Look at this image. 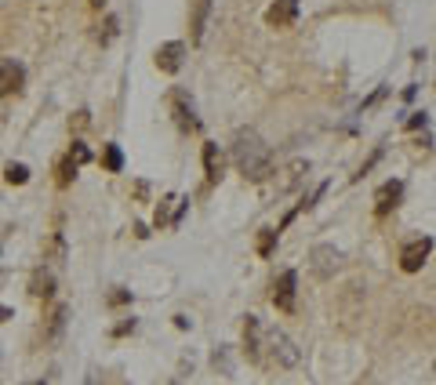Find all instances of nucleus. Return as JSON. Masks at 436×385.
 Wrapping results in <instances>:
<instances>
[{
	"instance_id": "obj_1",
	"label": "nucleus",
	"mask_w": 436,
	"mask_h": 385,
	"mask_svg": "<svg viewBox=\"0 0 436 385\" xmlns=\"http://www.w3.org/2000/svg\"><path fill=\"white\" fill-rule=\"evenodd\" d=\"M233 164L248 182H265V178L273 175V153H269V146L254 131H248V127L233 135Z\"/></svg>"
},
{
	"instance_id": "obj_2",
	"label": "nucleus",
	"mask_w": 436,
	"mask_h": 385,
	"mask_svg": "<svg viewBox=\"0 0 436 385\" xmlns=\"http://www.w3.org/2000/svg\"><path fill=\"white\" fill-rule=\"evenodd\" d=\"M265 349H269V356H273L280 367H298V360H302L298 345H294L280 327H269L265 331Z\"/></svg>"
},
{
	"instance_id": "obj_3",
	"label": "nucleus",
	"mask_w": 436,
	"mask_h": 385,
	"mask_svg": "<svg viewBox=\"0 0 436 385\" xmlns=\"http://www.w3.org/2000/svg\"><path fill=\"white\" fill-rule=\"evenodd\" d=\"M309 269L320 280H331L342 269V251L335 248V243H316V248L309 251Z\"/></svg>"
},
{
	"instance_id": "obj_4",
	"label": "nucleus",
	"mask_w": 436,
	"mask_h": 385,
	"mask_svg": "<svg viewBox=\"0 0 436 385\" xmlns=\"http://www.w3.org/2000/svg\"><path fill=\"white\" fill-rule=\"evenodd\" d=\"M429 254H433V240L429 236H418V240H411L400 251V269H404V273H418V269L429 262Z\"/></svg>"
},
{
	"instance_id": "obj_5",
	"label": "nucleus",
	"mask_w": 436,
	"mask_h": 385,
	"mask_svg": "<svg viewBox=\"0 0 436 385\" xmlns=\"http://www.w3.org/2000/svg\"><path fill=\"white\" fill-rule=\"evenodd\" d=\"M298 287V273H294V269H287V273H280L276 276V284H273V305L280 313H294V291Z\"/></svg>"
},
{
	"instance_id": "obj_6",
	"label": "nucleus",
	"mask_w": 436,
	"mask_h": 385,
	"mask_svg": "<svg viewBox=\"0 0 436 385\" xmlns=\"http://www.w3.org/2000/svg\"><path fill=\"white\" fill-rule=\"evenodd\" d=\"M404 197V182L400 178H389V182H382L378 192H375V214H389L396 204Z\"/></svg>"
},
{
	"instance_id": "obj_7",
	"label": "nucleus",
	"mask_w": 436,
	"mask_h": 385,
	"mask_svg": "<svg viewBox=\"0 0 436 385\" xmlns=\"http://www.w3.org/2000/svg\"><path fill=\"white\" fill-rule=\"evenodd\" d=\"M243 349H248L251 360H262L265 331H262V324H259V316H248V320H243Z\"/></svg>"
},
{
	"instance_id": "obj_8",
	"label": "nucleus",
	"mask_w": 436,
	"mask_h": 385,
	"mask_svg": "<svg viewBox=\"0 0 436 385\" xmlns=\"http://www.w3.org/2000/svg\"><path fill=\"white\" fill-rule=\"evenodd\" d=\"M182 55H186V44L182 41H168L157 47V69L164 73H178L182 69Z\"/></svg>"
},
{
	"instance_id": "obj_9",
	"label": "nucleus",
	"mask_w": 436,
	"mask_h": 385,
	"mask_svg": "<svg viewBox=\"0 0 436 385\" xmlns=\"http://www.w3.org/2000/svg\"><path fill=\"white\" fill-rule=\"evenodd\" d=\"M294 19H298V0H273L269 4V11H265V22L269 25H291Z\"/></svg>"
},
{
	"instance_id": "obj_10",
	"label": "nucleus",
	"mask_w": 436,
	"mask_h": 385,
	"mask_svg": "<svg viewBox=\"0 0 436 385\" xmlns=\"http://www.w3.org/2000/svg\"><path fill=\"white\" fill-rule=\"evenodd\" d=\"M25 80V69L19 62H0V98L4 95H15Z\"/></svg>"
},
{
	"instance_id": "obj_11",
	"label": "nucleus",
	"mask_w": 436,
	"mask_h": 385,
	"mask_svg": "<svg viewBox=\"0 0 436 385\" xmlns=\"http://www.w3.org/2000/svg\"><path fill=\"white\" fill-rule=\"evenodd\" d=\"M30 294L33 298H51V294H55V273H51V269H36L33 280H30Z\"/></svg>"
},
{
	"instance_id": "obj_12",
	"label": "nucleus",
	"mask_w": 436,
	"mask_h": 385,
	"mask_svg": "<svg viewBox=\"0 0 436 385\" xmlns=\"http://www.w3.org/2000/svg\"><path fill=\"white\" fill-rule=\"evenodd\" d=\"M208 15H211V0H193V22H189V30H193V44L204 41V30H208Z\"/></svg>"
},
{
	"instance_id": "obj_13",
	"label": "nucleus",
	"mask_w": 436,
	"mask_h": 385,
	"mask_svg": "<svg viewBox=\"0 0 436 385\" xmlns=\"http://www.w3.org/2000/svg\"><path fill=\"white\" fill-rule=\"evenodd\" d=\"M309 171V160H291L287 168H284V178H280V192H287L302 182V175Z\"/></svg>"
},
{
	"instance_id": "obj_14",
	"label": "nucleus",
	"mask_w": 436,
	"mask_h": 385,
	"mask_svg": "<svg viewBox=\"0 0 436 385\" xmlns=\"http://www.w3.org/2000/svg\"><path fill=\"white\" fill-rule=\"evenodd\" d=\"M204 171H208L211 182H218V178H222V153H218L215 142L204 146Z\"/></svg>"
},
{
	"instance_id": "obj_15",
	"label": "nucleus",
	"mask_w": 436,
	"mask_h": 385,
	"mask_svg": "<svg viewBox=\"0 0 436 385\" xmlns=\"http://www.w3.org/2000/svg\"><path fill=\"white\" fill-rule=\"evenodd\" d=\"M102 164H106V171H113V175H117L120 168H124V153H120V146H106V149H102Z\"/></svg>"
},
{
	"instance_id": "obj_16",
	"label": "nucleus",
	"mask_w": 436,
	"mask_h": 385,
	"mask_svg": "<svg viewBox=\"0 0 436 385\" xmlns=\"http://www.w3.org/2000/svg\"><path fill=\"white\" fill-rule=\"evenodd\" d=\"M4 178H8L11 186H25V182H30V168H25V164H8Z\"/></svg>"
},
{
	"instance_id": "obj_17",
	"label": "nucleus",
	"mask_w": 436,
	"mask_h": 385,
	"mask_svg": "<svg viewBox=\"0 0 436 385\" xmlns=\"http://www.w3.org/2000/svg\"><path fill=\"white\" fill-rule=\"evenodd\" d=\"M175 113H178V124H182V127H197L193 109L186 106V98H182V95H175Z\"/></svg>"
},
{
	"instance_id": "obj_18",
	"label": "nucleus",
	"mask_w": 436,
	"mask_h": 385,
	"mask_svg": "<svg viewBox=\"0 0 436 385\" xmlns=\"http://www.w3.org/2000/svg\"><path fill=\"white\" fill-rule=\"evenodd\" d=\"M66 316H69V309H66V305H58L55 316H51V327H47V335H51V338H58V335H62V327H66Z\"/></svg>"
},
{
	"instance_id": "obj_19",
	"label": "nucleus",
	"mask_w": 436,
	"mask_h": 385,
	"mask_svg": "<svg viewBox=\"0 0 436 385\" xmlns=\"http://www.w3.org/2000/svg\"><path fill=\"white\" fill-rule=\"evenodd\" d=\"M76 168H80V164H73L69 157L62 160V164H58V186H69L73 178H76Z\"/></svg>"
},
{
	"instance_id": "obj_20",
	"label": "nucleus",
	"mask_w": 436,
	"mask_h": 385,
	"mask_svg": "<svg viewBox=\"0 0 436 385\" xmlns=\"http://www.w3.org/2000/svg\"><path fill=\"white\" fill-rule=\"evenodd\" d=\"M276 229H262V236H259V254H273V248H276Z\"/></svg>"
},
{
	"instance_id": "obj_21",
	"label": "nucleus",
	"mask_w": 436,
	"mask_h": 385,
	"mask_svg": "<svg viewBox=\"0 0 436 385\" xmlns=\"http://www.w3.org/2000/svg\"><path fill=\"white\" fill-rule=\"evenodd\" d=\"M69 160H73V164H87V160H91V149H87L84 142H73V149H69Z\"/></svg>"
},
{
	"instance_id": "obj_22",
	"label": "nucleus",
	"mask_w": 436,
	"mask_h": 385,
	"mask_svg": "<svg viewBox=\"0 0 436 385\" xmlns=\"http://www.w3.org/2000/svg\"><path fill=\"white\" fill-rule=\"evenodd\" d=\"M407 127H426V113H415V117L407 120Z\"/></svg>"
},
{
	"instance_id": "obj_23",
	"label": "nucleus",
	"mask_w": 436,
	"mask_h": 385,
	"mask_svg": "<svg viewBox=\"0 0 436 385\" xmlns=\"http://www.w3.org/2000/svg\"><path fill=\"white\" fill-rule=\"evenodd\" d=\"M127 298H131V294H127V291H117V294H109V302H113V305H120V302H127Z\"/></svg>"
},
{
	"instance_id": "obj_24",
	"label": "nucleus",
	"mask_w": 436,
	"mask_h": 385,
	"mask_svg": "<svg viewBox=\"0 0 436 385\" xmlns=\"http://www.w3.org/2000/svg\"><path fill=\"white\" fill-rule=\"evenodd\" d=\"M127 331H135V320H127V324H120L117 331H113V335H127Z\"/></svg>"
},
{
	"instance_id": "obj_25",
	"label": "nucleus",
	"mask_w": 436,
	"mask_h": 385,
	"mask_svg": "<svg viewBox=\"0 0 436 385\" xmlns=\"http://www.w3.org/2000/svg\"><path fill=\"white\" fill-rule=\"evenodd\" d=\"M4 320H11V309H8V305H0V324H4Z\"/></svg>"
},
{
	"instance_id": "obj_26",
	"label": "nucleus",
	"mask_w": 436,
	"mask_h": 385,
	"mask_svg": "<svg viewBox=\"0 0 436 385\" xmlns=\"http://www.w3.org/2000/svg\"><path fill=\"white\" fill-rule=\"evenodd\" d=\"M91 4H95V8H102V0H91Z\"/></svg>"
}]
</instances>
